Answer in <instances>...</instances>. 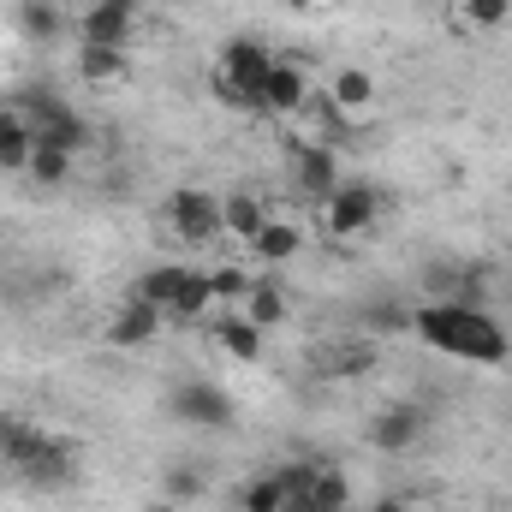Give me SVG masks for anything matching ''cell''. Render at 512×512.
Instances as JSON below:
<instances>
[{
	"mask_svg": "<svg viewBox=\"0 0 512 512\" xmlns=\"http://www.w3.org/2000/svg\"><path fill=\"white\" fill-rule=\"evenodd\" d=\"M411 334L423 340V346H435V352H447V358H459V364H489V370H501L512 358V334L489 316V310H477V304H411Z\"/></svg>",
	"mask_w": 512,
	"mask_h": 512,
	"instance_id": "cell-1",
	"label": "cell"
},
{
	"mask_svg": "<svg viewBox=\"0 0 512 512\" xmlns=\"http://www.w3.org/2000/svg\"><path fill=\"white\" fill-rule=\"evenodd\" d=\"M268 66H274V54H268L256 36H233V42L221 48V60H215V96H221V102H233V108L262 114Z\"/></svg>",
	"mask_w": 512,
	"mask_h": 512,
	"instance_id": "cell-2",
	"label": "cell"
},
{
	"mask_svg": "<svg viewBox=\"0 0 512 512\" xmlns=\"http://www.w3.org/2000/svg\"><path fill=\"white\" fill-rule=\"evenodd\" d=\"M161 215H167L173 239H179V245H191V251H209V245L221 239V197H209V191H197V185L167 191Z\"/></svg>",
	"mask_w": 512,
	"mask_h": 512,
	"instance_id": "cell-3",
	"label": "cell"
},
{
	"mask_svg": "<svg viewBox=\"0 0 512 512\" xmlns=\"http://www.w3.org/2000/svg\"><path fill=\"white\" fill-rule=\"evenodd\" d=\"M167 411H173L179 423H191V429H233V423H239L233 393H227L221 382H209V376L179 382L173 393H167Z\"/></svg>",
	"mask_w": 512,
	"mask_h": 512,
	"instance_id": "cell-4",
	"label": "cell"
},
{
	"mask_svg": "<svg viewBox=\"0 0 512 512\" xmlns=\"http://www.w3.org/2000/svg\"><path fill=\"white\" fill-rule=\"evenodd\" d=\"M376 221H382V191H376L370 179H340L334 197L322 203V227H328L334 239H358V233H370Z\"/></svg>",
	"mask_w": 512,
	"mask_h": 512,
	"instance_id": "cell-5",
	"label": "cell"
},
{
	"mask_svg": "<svg viewBox=\"0 0 512 512\" xmlns=\"http://www.w3.org/2000/svg\"><path fill=\"white\" fill-rule=\"evenodd\" d=\"M423 435H429V405L423 399H393L370 423V447L376 453H411Z\"/></svg>",
	"mask_w": 512,
	"mask_h": 512,
	"instance_id": "cell-6",
	"label": "cell"
},
{
	"mask_svg": "<svg viewBox=\"0 0 512 512\" xmlns=\"http://www.w3.org/2000/svg\"><path fill=\"white\" fill-rule=\"evenodd\" d=\"M78 42H102V48H126L131 30H137V0H90L78 18H72Z\"/></svg>",
	"mask_w": 512,
	"mask_h": 512,
	"instance_id": "cell-7",
	"label": "cell"
},
{
	"mask_svg": "<svg viewBox=\"0 0 512 512\" xmlns=\"http://www.w3.org/2000/svg\"><path fill=\"white\" fill-rule=\"evenodd\" d=\"M340 179H346V173H340L334 143H298V149H292V185H298L310 203H328Z\"/></svg>",
	"mask_w": 512,
	"mask_h": 512,
	"instance_id": "cell-8",
	"label": "cell"
},
{
	"mask_svg": "<svg viewBox=\"0 0 512 512\" xmlns=\"http://www.w3.org/2000/svg\"><path fill=\"white\" fill-rule=\"evenodd\" d=\"M161 322H167V310H161V304H143V298L131 292L126 304L114 310V322H108V340H114V352H137V346H149V340L161 334Z\"/></svg>",
	"mask_w": 512,
	"mask_h": 512,
	"instance_id": "cell-9",
	"label": "cell"
},
{
	"mask_svg": "<svg viewBox=\"0 0 512 512\" xmlns=\"http://www.w3.org/2000/svg\"><path fill=\"white\" fill-rule=\"evenodd\" d=\"M310 96V66L304 60H274L262 84V114H298Z\"/></svg>",
	"mask_w": 512,
	"mask_h": 512,
	"instance_id": "cell-10",
	"label": "cell"
},
{
	"mask_svg": "<svg viewBox=\"0 0 512 512\" xmlns=\"http://www.w3.org/2000/svg\"><path fill=\"white\" fill-rule=\"evenodd\" d=\"M78 477V453H72V441H60V435H48V447L18 471V483H30V489H66Z\"/></svg>",
	"mask_w": 512,
	"mask_h": 512,
	"instance_id": "cell-11",
	"label": "cell"
},
{
	"mask_svg": "<svg viewBox=\"0 0 512 512\" xmlns=\"http://www.w3.org/2000/svg\"><path fill=\"white\" fill-rule=\"evenodd\" d=\"M376 364H382L376 340H334V346H322V358H316V370L334 376V382H358V376H370Z\"/></svg>",
	"mask_w": 512,
	"mask_h": 512,
	"instance_id": "cell-12",
	"label": "cell"
},
{
	"mask_svg": "<svg viewBox=\"0 0 512 512\" xmlns=\"http://www.w3.org/2000/svg\"><path fill=\"white\" fill-rule=\"evenodd\" d=\"M66 6L60 0H18V36L24 42H36V48H54V42H66Z\"/></svg>",
	"mask_w": 512,
	"mask_h": 512,
	"instance_id": "cell-13",
	"label": "cell"
},
{
	"mask_svg": "<svg viewBox=\"0 0 512 512\" xmlns=\"http://www.w3.org/2000/svg\"><path fill=\"white\" fill-rule=\"evenodd\" d=\"M42 447H48V435H42L36 423H24V417H6V411H0V465H6L12 477H18Z\"/></svg>",
	"mask_w": 512,
	"mask_h": 512,
	"instance_id": "cell-14",
	"label": "cell"
},
{
	"mask_svg": "<svg viewBox=\"0 0 512 512\" xmlns=\"http://www.w3.org/2000/svg\"><path fill=\"white\" fill-rule=\"evenodd\" d=\"M239 316L256 322L262 334H268V328H280V322H286V286H280L274 274H251V292H245Z\"/></svg>",
	"mask_w": 512,
	"mask_h": 512,
	"instance_id": "cell-15",
	"label": "cell"
},
{
	"mask_svg": "<svg viewBox=\"0 0 512 512\" xmlns=\"http://www.w3.org/2000/svg\"><path fill=\"white\" fill-rule=\"evenodd\" d=\"M262 227H268V203H262V197H251V191L221 197V233H233L239 245H251Z\"/></svg>",
	"mask_w": 512,
	"mask_h": 512,
	"instance_id": "cell-16",
	"label": "cell"
},
{
	"mask_svg": "<svg viewBox=\"0 0 512 512\" xmlns=\"http://www.w3.org/2000/svg\"><path fill=\"white\" fill-rule=\"evenodd\" d=\"M245 251H251L256 262H262V268H280V262H292V256L304 251V233H298L292 221H274V215H268V227L256 233Z\"/></svg>",
	"mask_w": 512,
	"mask_h": 512,
	"instance_id": "cell-17",
	"label": "cell"
},
{
	"mask_svg": "<svg viewBox=\"0 0 512 512\" xmlns=\"http://www.w3.org/2000/svg\"><path fill=\"white\" fill-rule=\"evenodd\" d=\"M328 96H334V108H340L346 120H358V114L376 102V78H370L364 66H340L334 84H328Z\"/></svg>",
	"mask_w": 512,
	"mask_h": 512,
	"instance_id": "cell-18",
	"label": "cell"
},
{
	"mask_svg": "<svg viewBox=\"0 0 512 512\" xmlns=\"http://www.w3.org/2000/svg\"><path fill=\"white\" fill-rule=\"evenodd\" d=\"M66 108H72V102H66L60 90H48V84H24V90H18V102H12V114H18L30 131H42L48 120H60Z\"/></svg>",
	"mask_w": 512,
	"mask_h": 512,
	"instance_id": "cell-19",
	"label": "cell"
},
{
	"mask_svg": "<svg viewBox=\"0 0 512 512\" xmlns=\"http://www.w3.org/2000/svg\"><path fill=\"white\" fill-rule=\"evenodd\" d=\"M30 155H36V131L24 126L12 108H0V167H6V173H24Z\"/></svg>",
	"mask_w": 512,
	"mask_h": 512,
	"instance_id": "cell-20",
	"label": "cell"
},
{
	"mask_svg": "<svg viewBox=\"0 0 512 512\" xmlns=\"http://www.w3.org/2000/svg\"><path fill=\"white\" fill-rule=\"evenodd\" d=\"M215 346H221L227 358L251 364V358H262V328L245 322V316H215Z\"/></svg>",
	"mask_w": 512,
	"mask_h": 512,
	"instance_id": "cell-21",
	"label": "cell"
},
{
	"mask_svg": "<svg viewBox=\"0 0 512 512\" xmlns=\"http://www.w3.org/2000/svg\"><path fill=\"white\" fill-rule=\"evenodd\" d=\"M78 78H84V84H114V78H126V48L78 42Z\"/></svg>",
	"mask_w": 512,
	"mask_h": 512,
	"instance_id": "cell-22",
	"label": "cell"
},
{
	"mask_svg": "<svg viewBox=\"0 0 512 512\" xmlns=\"http://www.w3.org/2000/svg\"><path fill=\"white\" fill-rule=\"evenodd\" d=\"M215 310V292H209V268H191L185 274V286H179V298L167 304V316H179V322H203Z\"/></svg>",
	"mask_w": 512,
	"mask_h": 512,
	"instance_id": "cell-23",
	"label": "cell"
},
{
	"mask_svg": "<svg viewBox=\"0 0 512 512\" xmlns=\"http://www.w3.org/2000/svg\"><path fill=\"white\" fill-rule=\"evenodd\" d=\"M358 322L376 334V340H393V334H411V304H399V298H370L364 310H358Z\"/></svg>",
	"mask_w": 512,
	"mask_h": 512,
	"instance_id": "cell-24",
	"label": "cell"
},
{
	"mask_svg": "<svg viewBox=\"0 0 512 512\" xmlns=\"http://www.w3.org/2000/svg\"><path fill=\"white\" fill-rule=\"evenodd\" d=\"M36 143H48V149H66V155H84V149H90V120H84L78 108H66L60 120H48V126L36 131Z\"/></svg>",
	"mask_w": 512,
	"mask_h": 512,
	"instance_id": "cell-25",
	"label": "cell"
},
{
	"mask_svg": "<svg viewBox=\"0 0 512 512\" xmlns=\"http://www.w3.org/2000/svg\"><path fill=\"white\" fill-rule=\"evenodd\" d=\"M185 274H191V268H179V262H155V268H149V274H143V280H137L131 292H137L143 304H161V310H167V304L179 298V286H185Z\"/></svg>",
	"mask_w": 512,
	"mask_h": 512,
	"instance_id": "cell-26",
	"label": "cell"
},
{
	"mask_svg": "<svg viewBox=\"0 0 512 512\" xmlns=\"http://www.w3.org/2000/svg\"><path fill=\"white\" fill-rule=\"evenodd\" d=\"M310 501L322 512H352V477H346L340 465H322L316 483H310Z\"/></svg>",
	"mask_w": 512,
	"mask_h": 512,
	"instance_id": "cell-27",
	"label": "cell"
},
{
	"mask_svg": "<svg viewBox=\"0 0 512 512\" xmlns=\"http://www.w3.org/2000/svg\"><path fill=\"white\" fill-rule=\"evenodd\" d=\"M203 495H209V477H203L197 465H173V471H161V501L191 507V501H203Z\"/></svg>",
	"mask_w": 512,
	"mask_h": 512,
	"instance_id": "cell-28",
	"label": "cell"
},
{
	"mask_svg": "<svg viewBox=\"0 0 512 512\" xmlns=\"http://www.w3.org/2000/svg\"><path fill=\"white\" fill-rule=\"evenodd\" d=\"M72 161H78V155H66V149H48V143H36V155H30V167H24V173H30V179H36L42 191H54V185H66V179H72Z\"/></svg>",
	"mask_w": 512,
	"mask_h": 512,
	"instance_id": "cell-29",
	"label": "cell"
},
{
	"mask_svg": "<svg viewBox=\"0 0 512 512\" xmlns=\"http://www.w3.org/2000/svg\"><path fill=\"white\" fill-rule=\"evenodd\" d=\"M280 507H286L280 471H262V477H251V483L239 489V512H280Z\"/></svg>",
	"mask_w": 512,
	"mask_h": 512,
	"instance_id": "cell-30",
	"label": "cell"
},
{
	"mask_svg": "<svg viewBox=\"0 0 512 512\" xmlns=\"http://www.w3.org/2000/svg\"><path fill=\"white\" fill-rule=\"evenodd\" d=\"M209 292H215V304H245L251 274L245 268H209Z\"/></svg>",
	"mask_w": 512,
	"mask_h": 512,
	"instance_id": "cell-31",
	"label": "cell"
},
{
	"mask_svg": "<svg viewBox=\"0 0 512 512\" xmlns=\"http://www.w3.org/2000/svg\"><path fill=\"white\" fill-rule=\"evenodd\" d=\"M465 18H471L477 30H501L512 18V0H465Z\"/></svg>",
	"mask_w": 512,
	"mask_h": 512,
	"instance_id": "cell-32",
	"label": "cell"
},
{
	"mask_svg": "<svg viewBox=\"0 0 512 512\" xmlns=\"http://www.w3.org/2000/svg\"><path fill=\"white\" fill-rule=\"evenodd\" d=\"M364 512H411V501H399V495H376Z\"/></svg>",
	"mask_w": 512,
	"mask_h": 512,
	"instance_id": "cell-33",
	"label": "cell"
},
{
	"mask_svg": "<svg viewBox=\"0 0 512 512\" xmlns=\"http://www.w3.org/2000/svg\"><path fill=\"white\" fill-rule=\"evenodd\" d=\"M280 512H322V507H316L310 495H286V507H280Z\"/></svg>",
	"mask_w": 512,
	"mask_h": 512,
	"instance_id": "cell-34",
	"label": "cell"
},
{
	"mask_svg": "<svg viewBox=\"0 0 512 512\" xmlns=\"http://www.w3.org/2000/svg\"><path fill=\"white\" fill-rule=\"evenodd\" d=\"M286 6H292V12H310V6H316V0H286Z\"/></svg>",
	"mask_w": 512,
	"mask_h": 512,
	"instance_id": "cell-35",
	"label": "cell"
},
{
	"mask_svg": "<svg viewBox=\"0 0 512 512\" xmlns=\"http://www.w3.org/2000/svg\"><path fill=\"white\" fill-rule=\"evenodd\" d=\"M143 512H179V507L173 501H155V507H143Z\"/></svg>",
	"mask_w": 512,
	"mask_h": 512,
	"instance_id": "cell-36",
	"label": "cell"
}]
</instances>
